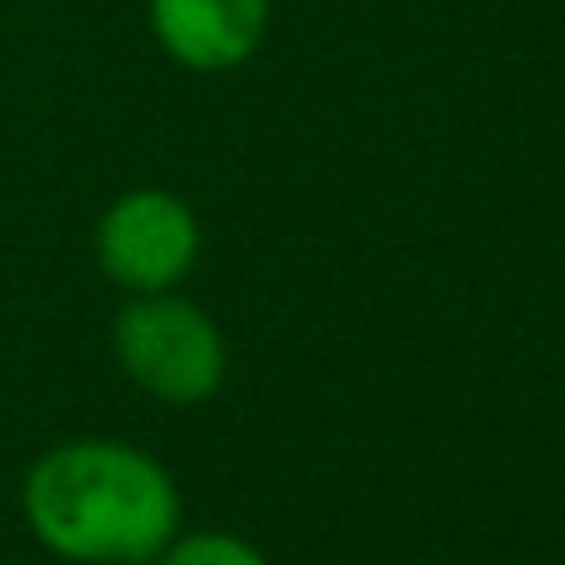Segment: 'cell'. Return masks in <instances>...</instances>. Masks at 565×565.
I'll use <instances>...</instances> for the list:
<instances>
[{"label": "cell", "mask_w": 565, "mask_h": 565, "mask_svg": "<svg viewBox=\"0 0 565 565\" xmlns=\"http://www.w3.org/2000/svg\"><path fill=\"white\" fill-rule=\"evenodd\" d=\"M150 35L175 65L221 75L260 51L270 0H146Z\"/></svg>", "instance_id": "cell-4"}, {"label": "cell", "mask_w": 565, "mask_h": 565, "mask_svg": "<svg viewBox=\"0 0 565 565\" xmlns=\"http://www.w3.org/2000/svg\"><path fill=\"white\" fill-rule=\"evenodd\" d=\"M31 535L71 565H150L181 535L175 476L126 440H61L21 486Z\"/></svg>", "instance_id": "cell-1"}, {"label": "cell", "mask_w": 565, "mask_h": 565, "mask_svg": "<svg viewBox=\"0 0 565 565\" xmlns=\"http://www.w3.org/2000/svg\"><path fill=\"white\" fill-rule=\"evenodd\" d=\"M150 565H270V561L260 555V545H250L235 531H191L175 535Z\"/></svg>", "instance_id": "cell-5"}, {"label": "cell", "mask_w": 565, "mask_h": 565, "mask_svg": "<svg viewBox=\"0 0 565 565\" xmlns=\"http://www.w3.org/2000/svg\"><path fill=\"white\" fill-rule=\"evenodd\" d=\"M116 361L160 406H201L225 385L231 351L225 335L195 300L160 290V296H130L110 326Z\"/></svg>", "instance_id": "cell-2"}, {"label": "cell", "mask_w": 565, "mask_h": 565, "mask_svg": "<svg viewBox=\"0 0 565 565\" xmlns=\"http://www.w3.org/2000/svg\"><path fill=\"white\" fill-rule=\"evenodd\" d=\"M96 260L126 296L175 290L201 260V221L175 191L140 185L106 205L96 225Z\"/></svg>", "instance_id": "cell-3"}]
</instances>
